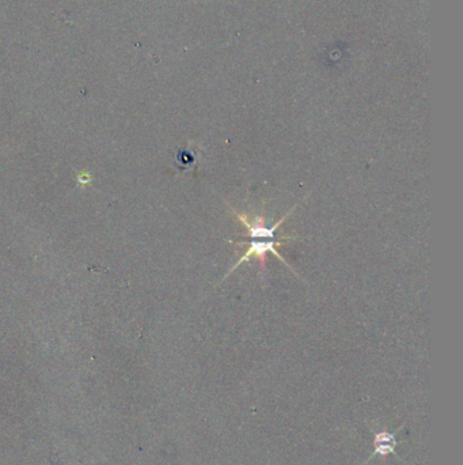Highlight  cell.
<instances>
[{
    "mask_svg": "<svg viewBox=\"0 0 463 465\" xmlns=\"http://www.w3.org/2000/svg\"><path fill=\"white\" fill-rule=\"evenodd\" d=\"M298 207V204H295L287 214L279 220L276 222L273 226H268L265 219L260 215H248V214H241V213H235L233 211L234 216L248 229L249 231V247L248 249L245 251V253L242 254V257L237 261L235 265L231 267V270L227 272V275L221 279V282H224L242 263H246V261H250L251 257H255L260 263V267H261V274L265 272V260H266V254L268 253H272L275 257H278L280 261L284 263L285 267H288L289 270H292L288 263L285 261L283 258V256L276 251V247L279 245H283L282 243L283 241H289V240H303L302 237L299 236H285V237H278V230L279 227L284 223L287 220V218L289 215L293 213V210Z\"/></svg>",
    "mask_w": 463,
    "mask_h": 465,
    "instance_id": "1",
    "label": "cell"
},
{
    "mask_svg": "<svg viewBox=\"0 0 463 465\" xmlns=\"http://www.w3.org/2000/svg\"><path fill=\"white\" fill-rule=\"evenodd\" d=\"M403 425L398 430H395L394 432H388V431H379L374 434V452L372 455L368 457V460H365V463L363 465L368 464L374 457L379 456V457H386L389 455H392L394 457H397L399 462H402L398 456V453L395 452V448L398 445L397 441V434L402 430ZM403 463V462H402ZM405 464V463H403ZM406 465V464H405Z\"/></svg>",
    "mask_w": 463,
    "mask_h": 465,
    "instance_id": "2",
    "label": "cell"
}]
</instances>
